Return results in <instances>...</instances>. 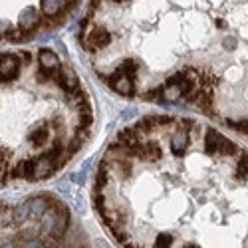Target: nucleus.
<instances>
[{
	"label": "nucleus",
	"mask_w": 248,
	"mask_h": 248,
	"mask_svg": "<svg viewBox=\"0 0 248 248\" xmlns=\"http://www.w3.org/2000/svg\"><path fill=\"white\" fill-rule=\"evenodd\" d=\"M20 74V60L14 54H2L0 56V81L8 84V81L16 79Z\"/></svg>",
	"instance_id": "nucleus-1"
},
{
	"label": "nucleus",
	"mask_w": 248,
	"mask_h": 248,
	"mask_svg": "<svg viewBox=\"0 0 248 248\" xmlns=\"http://www.w3.org/2000/svg\"><path fill=\"white\" fill-rule=\"evenodd\" d=\"M106 81L108 84L117 92V93H121V95H133L135 93V86H133V79L131 78H127L125 74H123L119 68L113 72V74H109L108 78H106Z\"/></svg>",
	"instance_id": "nucleus-2"
},
{
	"label": "nucleus",
	"mask_w": 248,
	"mask_h": 248,
	"mask_svg": "<svg viewBox=\"0 0 248 248\" xmlns=\"http://www.w3.org/2000/svg\"><path fill=\"white\" fill-rule=\"evenodd\" d=\"M56 171V163L54 159H50L46 153L42 157H36L32 163V177L30 181H38V179H46Z\"/></svg>",
	"instance_id": "nucleus-3"
},
{
	"label": "nucleus",
	"mask_w": 248,
	"mask_h": 248,
	"mask_svg": "<svg viewBox=\"0 0 248 248\" xmlns=\"http://www.w3.org/2000/svg\"><path fill=\"white\" fill-rule=\"evenodd\" d=\"M42 18H44L42 12H38L36 8L28 6L22 14H20V22H18V26L22 28L24 32H34V30H38L40 26H42Z\"/></svg>",
	"instance_id": "nucleus-4"
},
{
	"label": "nucleus",
	"mask_w": 248,
	"mask_h": 248,
	"mask_svg": "<svg viewBox=\"0 0 248 248\" xmlns=\"http://www.w3.org/2000/svg\"><path fill=\"white\" fill-rule=\"evenodd\" d=\"M54 79L58 81V86L64 90L66 93H76L79 90V84H78V76L70 70V68H60L54 76Z\"/></svg>",
	"instance_id": "nucleus-5"
},
{
	"label": "nucleus",
	"mask_w": 248,
	"mask_h": 248,
	"mask_svg": "<svg viewBox=\"0 0 248 248\" xmlns=\"http://www.w3.org/2000/svg\"><path fill=\"white\" fill-rule=\"evenodd\" d=\"M68 10V0H40V12L44 14V18H56L60 14H66Z\"/></svg>",
	"instance_id": "nucleus-6"
},
{
	"label": "nucleus",
	"mask_w": 248,
	"mask_h": 248,
	"mask_svg": "<svg viewBox=\"0 0 248 248\" xmlns=\"http://www.w3.org/2000/svg\"><path fill=\"white\" fill-rule=\"evenodd\" d=\"M189 149V131L185 127H179L171 137V151L175 157H183Z\"/></svg>",
	"instance_id": "nucleus-7"
},
{
	"label": "nucleus",
	"mask_w": 248,
	"mask_h": 248,
	"mask_svg": "<svg viewBox=\"0 0 248 248\" xmlns=\"http://www.w3.org/2000/svg\"><path fill=\"white\" fill-rule=\"evenodd\" d=\"M224 139L226 137L222 133H218L215 127H209V129H206V133H204V151L209 155H218Z\"/></svg>",
	"instance_id": "nucleus-8"
},
{
	"label": "nucleus",
	"mask_w": 248,
	"mask_h": 248,
	"mask_svg": "<svg viewBox=\"0 0 248 248\" xmlns=\"http://www.w3.org/2000/svg\"><path fill=\"white\" fill-rule=\"evenodd\" d=\"M38 62H40V68L46 70V72H50V74H56V72L62 68L58 54L52 52V50H48V48L40 50V54H38Z\"/></svg>",
	"instance_id": "nucleus-9"
},
{
	"label": "nucleus",
	"mask_w": 248,
	"mask_h": 248,
	"mask_svg": "<svg viewBox=\"0 0 248 248\" xmlns=\"http://www.w3.org/2000/svg\"><path fill=\"white\" fill-rule=\"evenodd\" d=\"M163 157V149L157 141H143V161H159Z\"/></svg>",
	"instance_id": "nucleus-10"
},
{
	"label": "nucleus",
	"mask_w": 248,
	"mask_h": 248,
	"mask_svg": "<svg viewBox=\"0 0 248 248\" xmlns=\"http://www.w3.org/2000/svg\"><path fill=\"white\" fill-rule=\"evenodd\" d=\"M28 139H30L32 145H36V147H42V145H46V143L50 141V127H48V125L36 127L34 131H30Z\"/></svg>",
	"instance_id": "nucleus-11"
},
{
	"label": "nucleus",
	"mask_w": 248,
	"mask_h": 248,
	"mask_svg": "<svg viewBox=\"0 0 248 248\" xmlns=\"http://www.w3.org/2000/svg\"><path fill=\"white\" fill-rule=\"evenodd\" d=\"M32 163H34V159H20L16 163V167L12 169V177L30 179L32 177Z\"/></svg>",
	"instance_id": "nucleus-12"
},
{
	"label": "nucleus",
	"mask_w": 248,
	"mask_h": 248,
	"mask_svg": "<svg viewBox=\"0 0 248 248\" xmlns=\"http://www.w3.org/2000/svg\"><path fill=\"white\" fill-rule=\"evenodd\" d=\"M163 95H165V99L167 101H177L181 95H183V92H181V88H179V84H165L163 86Z\"/></svg>",
	"instance_id": "nucleus-13"
},
{
	"label": "nucleus",
	"mask_w": 248,
	"mask_h": 248,
	"mask_svg": "<svg viewBox=\"0 0 248 248\" xmlns=\"http://www.w3.org/2000/svg\"><path fill=\"white\" fill-rule=\"evenodd\" d=\"M248 177V153H240V159L236 163V179L246 181Z\"/></svg>",
	"instance_id": "nucleus-14"
},
{
	"label": "nucleus",
	"mask_w": 248,
	"mask_h": 248,
	"mask_svg": "<svg viewBox=\"0 0 248 248\" xmlns=\"http://www.w3.org/2000/svg\"><path fill=\"white\" fill-rule=\"evenodd\" d=\"M119 70L125 74L127 78L135 79V78H137V72H139V64H137V62H133V60H125V62H123V64L119 66Z\"/></svg>",
	"instance_id": "nucleus-15"
},
{
	"label": "nucleus",
	"mask_w": 248,
	"mask_h": 248,
	"mask_svg": "<svg viewBox=\"0 0 248 248\" xmlns=\"http://www.w3.org/2000/svg\"><path fill=\"white\" fill-rule=\"evenodd\" d=\"M26 218H30V204H28V201L24 204H20L18 209L14 211V222H24Z\"/></svg>",
	"instance_id": "nucleus-16"
},
{
	"label": "nucleus",
	"mask_w": 248,
	"mask_h": 248,
	"mask_svg": "<svg viewBox=\"0 0 248 248\" xmlns=\"http://www.w3.org/2000/svg\"><path fill=\"white\" fill-rule=\"evenodd\" d=\"M236 153H238V147L234 145L231 139H224V143H222V147H220V153H218V155H222V157H232V155H236Z\"/></svg>",
	"instance_id": "nucleus-17"
},
{
	"label": "nucleus",
	"mask_w": 248,
	"mask_h": 248,
	"mask_svg": "<svg viewBox=\"0 0 248 248\" xmlns=\"http://www.w3.org/2000/svg\"><path fill=\"white\" fill-rule=\"evenodd\" d=\"M171 244H173V236H169V234H159V236L155 238L153 248H171Z\"/></svg>",
	"instance_id": "nucleus-18"
},
{
	"label": "nucleus",
	"mask_w": 248,
	"mask_h": 248,
	"mask_svg": "<svg viewBox=\"0 0 248 248\" xmlns=\"http://www.w3.org/2000/svg\"><path fill=\"white\" fill-rule=\"evenodd\" d=\"M22 248H44L42 240H38V238H32V240H26Z\"/></svg>",
	"instance_id": "nucleus-19"
},
{
	"label": "nucleus",
	"mask_w": 248,
	"mask_h": 248,
	"mask_svg": "<svg viewBox=\"0 0 248 248\" xmlns=\"http://www.w3.org/2000/svg\"><path fill=\"white\" fill-rule=\"evenodd\" d=\"M10 32V24L6 22V20H0V36H4Z\"/></svg>",
	"instance_id": "nucleus-20"
},
{
	"label": "nucleus",
	"mask_w": 248,
	"mask_h": 248,
	"mask_svg": "<svg viewBox=\"0 0 248 248\" xmlns=\"http://www.w3.org/2000/svg\"><path fill=\"white\" fill-rule=\"evenodd\" d=\"M224 46H226V48H229V50H231V48H234V46H236V42H234V38H224Z\"/></svg>",
	"instance_id": "nucleus-21"
},
{
	"label": "nucleus",
	"mask_w": 248,
	"mask_h": 248,
	"mask_svg": "<svg viewBox=\"0 0 248 248\" xmlns=\"http://www.w3.org/2000/svg\"><path fill=\"white\" fill-rule=\"evenodd\" d=\"M0 248H16V246L10 244V242H4V244H0Z\"/></svg>",
	"instance_id": "nucleus-22"
},
{
	"label": "nucleus",
	"mask_w": 248,
	"mask_h": 248,
	"mask_svg": "<svg viewBox=\"0 0 248 248\" xmlns=\"http://www.w3.org/2000/svg\"><path fill=\"white\" fill-rule=\"evenodd\" d=\"M217 26H218V28H224L226 22H224V20H217Z\"/></svg>",
	"instance_id": "nucleus-23"
},
{
	"label": "nucleus",
	"mask_w": 248,
	"mask_h": 248,
	"mask_svg": "<svg viewBox=\"0 0 248 248\" xmlns=\"http://www.w3.org/2000/svg\"><path fill=\"white\" fill-rule=\"evenodd\" d=\"M187 248H199V246H195V244H189V246H187Z\"/></svg>",
	"instance_id": "nucleus-24"
},
{
	"label": "nucleus",
	"mask_w": 248,
	"mask_h": 248,
	"mask_svg": "<svg viewBox=\"0 0 248 248\" xmlns=\"http://www.w3.org/2000/svg\"><path fill=\"white\" fill-rule=\"evenodd\" d=\"M0 211H2V206H0Z\"/></svg>",
	"instance_id": "nucleus-25"
}]
</instances>
